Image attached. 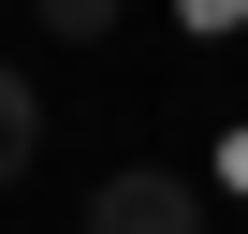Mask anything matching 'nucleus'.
I'll list each match as a JSON object with an SVG mask.
<instances>
[{"instance_id": "obj_1", "label": "nucleus", "mask_w": 248, "mask_h": 234, "mask_svg": "<svg viewBox=\"0 0 248 234\" xmlns=\"http://www.w3.org/2000/svg\"><path fill=\"white\" fill-rule=\"evenodd\" d=\"M88 234H204V190L132 161V176H102V190H88Z\"/></svg>"}, {"instance_id": "obj_2", "label": "nucleus", "mask_w": 248, "mask_h": 234, "mask_svg": "<svg viewBox=\"0 0 248 234\" xmlns=\"http://www.w3.org/2000/svg\"><path fill=\"white\" fill-rule=\"evenodd\" d=\"M30 161H44V102H30V73H15V59H0V190H15Z\"/></svg>"}, {"instance_id": "obj_3", "label": "nucleus", "mask_w": 248, "mask_h": 234, "mask_svg": "<svg viewBox=\"0 0 248 234\" xmlns=\"http://www.w3.org/2000/svg\"><path fill=\"white\" fill-rule=\"evenodd\" d=\"M44 30H59V44H102V30H117V0H44Z\"/></svg>"}, {"instance_id": "obj_4", "label": "nucleus", "mask_w": 248, "mask_h": 234, "mask_svg": "<svg viewBox=\"0 0 248 234\" xmlns=\"http://www.w3.org/2000/svg\"><path fill=\"white\" fill-rule=\"evenodd\" d=\"M175 15H190V30L219 44V30H248V0H175Z\"/></svg>"}, {"instance_id": "obj_5", "label": "nucleus", "mask_w": 248, "mask_h": 234, "mask_svg": "<svg viewBox=\"0 0 248 234\" xmlns=\"http://www.w3.org/2000/svg\"><path fill=\"white\" fill-rule=\"evenodd\" d=\"M233 190H248V132H233Z\"/></svg>"}]
</instances>
